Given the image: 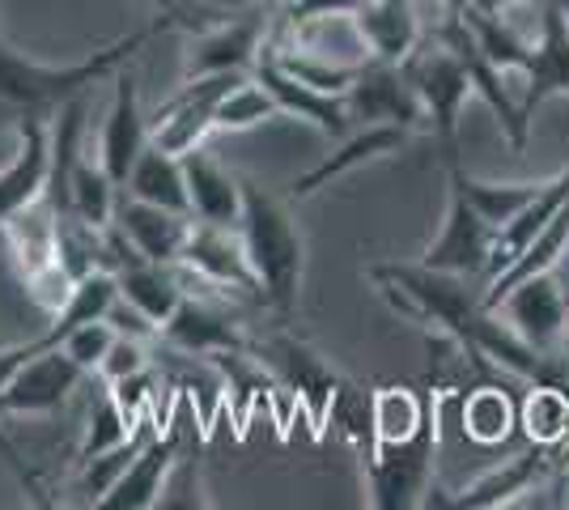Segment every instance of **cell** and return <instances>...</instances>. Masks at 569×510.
<instances>
[{"label":"cell","mask_w":569,"mask_h":510,"mask_svg":"<svg viewBox=\"0 0 569 510\" xmlns=\"http://www.w3.org/2000/svg\"><path fill=\"white\" fill-rule=\"evenodd\" d=\"M149 370V353H144V337H128V332H119L116 344L107 349V358L98 366V374L107 379V388L119 383V379H132V374H141Z\"/></svg>","instance_id":"836d02e7"},{"label":"cell","mask_w":569,"mask_h":510,"mask_svg":"<svg viewBox=\"0 0 569 510\" xmlns=\"http://www.w3.org/2000/svg\"><path fill=\"white\" fill-rule=\"evenodd\" d=\"M238 239L247 251V264L256 272L263 307H272L281 319H289L298 311L302 272H307V243H302V230L289 213V204L272 192H263L260 183L242 179Z\"/></svg>","instance_id":"3957f363"},{"label":"cell","mask_w":569,"mask_h":510,"mask_svg":"<svg viewBox=\"0 0 569 510\" xmlns=\"http://www.w3.org/2000/svg\"><path fill=\"white\" fill-rule=\"evenodd\" d=\"M183 22V9H158V18L132 34L116 39L111 48H98L86 60H72V64H43V60H30L18 48L0 43V102L4 107H18L22 116H56L69 98L90 94L102 77H116L144 43H153L158 34H167Z\"/></svg>","instance_id":"7a4b0ae2"},{"label":"cell","mask_w":569,"mask_h":510,"mask_svg":"<svg viewBox=\"0 0 569 510\" xmlns=\"http://www.w3.org/2000/svg\"><path fill=\"white\" fill-rule=\"evenodd\" d=\"M158 337L167 340L170 349L191 353V358H217V353H238V349H247V337L238 332L234 319L213 311V307L200 302V298H188V293H183L179 311L162 323Z\"/></svg>","instance_id":"44dd1931"},{"label":"cell","mask_w":569,"mask_h":510,"mask_svg":"<svg viewBox=\"0 0 569 510\" xmlns=\"http://www.w3.org/2000/svg\"><path fill=\"white\" fill-rule=\"evenodd\" d=\"M510 426H519V413L510 404V396L498 388H480L463 404V434L480 447H498L510 438Z\"/></svg>","instance_id":"4dcf8cb0"},{"label":"cell","mask_w":569,"mask_h":510,"mask_svg":"<svg viewBox=\"0 0 569 510\" xmlns=\"http://www.w3.org/2000/svg\"><path fill=\"white\" fill-rule=\"evenodd\" d=\"M433 451H438V417L412 438L370 442V451L361 460L366 502L375 510L426 507V493L433 489Z\"/></svg>","instance_id":"5b68a950"},{"label":"cell","mask_w":569,"mask_h":510,"mask_svg":"<svg viewBox=\"0 0 569 510\" xmlns=\"http://www.w3.org/2000/svg\"><path fill=\"white\" fill-rule=\"evenodd\" d=\"M251 77L260 81L268 94L277 98V107H281L284 120H302L310 123V128H319L323 137H332V141H340V137H349L353 132V116H349V107H345V98L340 94H319V90H310V86H302L298 77H289L268 56V43H263L260 60H256V69H251Z\"/></svg>","instance_id":"5bb4252c"},{"label":"cell","mask_w":569,"mask_h":510,"mask_svg":"<svg viewBox=\"0 0 569 510\" xmlns=\"http://www.w3.org/2000/svg\"><path fill=\"white\" fill-rule=\"evenodd\" d=\"M268 43V9H256L251 18H213L188 48L183 77L213 73H251Z\"/></svg>","instance_id":"9c48e42d"},{"label":"cell","mask_w":569,"mask_h":510,"mask_svg":"<svg viewBox=\"0 0 569 510\" xmlns=\"http://www.w3.org/2000/svg\"><path fill=\"white\" fill-rule=\"evenodd\" d=\"M260 353L277 366V374H281L284 383H289V391H293V400L310 413L315 434H323V421L332 417L336 396H340V388H345L340 374H336L332 366L323 362L310 344H302V340H293V337L263 340Z\"/></svg>","instance_id":"7c38bea8"},{"label":"cell","mask_w":569,"mask_h":510,"mask_svg":"<svg viewBox=\"0 0 569 510\" xmlns=\"http://www.w3.org/2000/svg\"><path fill=\"white\" fill-rule=\"evenodd\" d=\"M116 98H111V111H107V123H102V137H98V162L111 174L123 192L128 183V170L137 167L141 149L149 146V120L141 111V90H137V77L119 69L116 77Z\"/></svg>","instance_id":"e0dca14e"},{"label":"cell","mask_w":569,"mask_h":510,"mask_svg":"<svg viewBox=\"0 0 569 510\" xmlns=\"http://www.w3.org/2000/svg\"><path fill=\"white\" fill-rule=\"evenodd\" d=\"M179 264L188 268V272H196L200 281H209V286L247 290L260 298L256 272L247 264V251H242V239H238V226H213V221L191 218L188 243H183Z\"/></svg>","instance_id":"9a60e30c"},{"label":"cell","mask_w":569,"mask_h":510,"mask_svg":"<svg viewBox=\"0 0 569 510\" xmlns=\"http://www.w3.org/2000/svg\"><path fill=\"white\" fill-rule=\"evenodd\" d=\"M293 0H221V9H277L284 13Z\"/></svg>","instance_id":"d590c367"},{"label":"cell","mask_w":569,"mask_h":510,"mask_svg":"<svg viewBox=\"0 0 569 510\" xmlns=\"http://www.w3.org/2000/svg\"><path fill=\"white\" fill-rule=\"evenodd\" d=\"M379 293L403 311V316L433 323L442 337H451L459 349H468L476 362H493L527 383H566V366L531 349L527 340L501 319V311L485 307V290H476L472 277L438 272L429 264H375L366 272Z\"/></svg>","instance_id":"6da1fadb"},{"label":"cell","mask_w":569,"mask_h":510,"mask_svg":"<svg viewBox=\"0 0 569 510\" xmlns=\"http://www.w3.org/2000/svg\"><path fill=\"white\" fill-rule=\"evenodd\" d=\"M132 434H137V421H128L123 409L116 404V396H111V391H102V400L90 409V426H86V438H81L77 463L94 460V456H102V451H111V447H119V442H128Z\"/></svg>","instance_id":"1f68e13d"},{"label":"cell","mask_w":569,"mask_h":510,"mask_svg":"<svg viewBox=\"0 0 569 510\" xmlns=\"http://www.w3.org/2000/svg\"><path fill=\"white\" fill-rule=\"evenodd\" d=\"M408 137H412V128H400V123H361L349 137L336 141V149L323 162H315L307 174H298V179L289 183V200H307V196H315L319 188H328L340 174L366 167V162H379L387 153H400V149L408 146Z\"/></svg>","instance_id":"2e32d148"},{"label":"cell","mask_w":569,"mask_h":510,"mask_svg":"<svg viewBox=\"0 0 569 510\" xmlns=\"http://www.w3.org/2000/svg\"><path fill=\"white\" fill-rule=\"evenodd\" d=\"M433 404L412 388H379L370 391V442H400L426 430L433 421Z\"/></svg>","instance_id":"4316f807"},{"label":"cell","mask_w":569,"mask_h":510,"mask_svg":"<svg viewBox=\"0 0 569 510\" xmlns=\"http://www.w3.org/2000/svg\"><path fill=\"white\" fill-rule=\"evenodd\" d=\"M451 183L459 192L468 196L476 204V213L485 221H493V226H506V221H515L536 200V196L545 192V179H522V183H489V179H472L468 170L451 162Z\"/></svg>","instance_id":"83f0119b"},{"label":"cell","mask_w":569,"mask_h":510,"mask_svg":"<svg viewBox=\"0 0 569 510\" xmlns=\"http://www.w3.org/2000/svg\"><path fill=\"white\" fill-rule=\"evenodd\" d=\"M0 230H4V243H9V256H13L22 281L60 264V213H56L51 196H39L22 213L0 221Z\"/></svg>","instance_id":"7402d4cb"},{"label":"cell","mask_w":569,"mask_h":510,"mask_svg":"<svg viewBox=\"0 0 569 510\" xmlns=\"http://www.w3.org/2000/svg\"><path fill=\"white\" fill-rule=\"evenodd\" d=\"M116 230L128 239V247L153 260V264H179L183 256V243H188L191 218L188 213H174V209H162V204H149V200H137V196H119L116 209Z\"/></svg>","instance_id":"ffe728a7"},{"label":"cell","mask_w":569,"mask_h":510,"mask_svg":"<svg viewBox=\"0 0 569 510\" xmlns=\"http://www.w3.org/2000/svg\"><path fill=\"white\" fill-rule=\"evenodd\" d=\"M545 447H527L519 451L515 460L498 463V468H489L485 477H476L472 486L455 489H429L426 493V507H438V510H501V507H515L522 502L531 489L540 486V477H545Z\"/></svg>","instance_id":"8fae6325"},{"label":"cell","mask_w":569,"mask_h":510,"mask_svg":"<svg viewBox=\"0 0 569 510\" xmlns=\"http://www.w3.org/2000/svg\"><path fill=\"white\" fill-rule=\"evenodd\" d=\"M345 107H349L353 123H400L412 132L429 128L426 107L403 73V64H391V60H366L345 94Z\"/></svg>","instance_id":"ba28073f"},{"label":"cell","mask_w":569,"mask_h":510,"mask_svg":"<svg viewBox=\"0 0 569 510\" xmlns=\"http://www.w3.org/2000/svg\"><path fill=\"white\" fill-rule=\"evenodd\" d=\"M519 426L536 447H561L569 438V391L561 383H531L519 409Z\"/></svg>","instance_id":"f1b7e54d"},{"label":"cell","mask_w":569,"mask_h":510,"mask_svg":"<svg viewBox=\"0 0 569 510\" xmlns=\"http://www.w3.org/2000/svg\"><path fill=\"white\" fill-rule=\"evenodd\" d=\"M119 183L102 170V162H90L86 153L72 162L69 170V204H64V218H81L86 226H98L107 230L116 221L119 209Z\"/></svg>","instance_id":"484cf974"},{"label":"cell","mask_w":569,"mask_h":510,"mask_svg":"<svg viewBox=\"0 0 569 510\" xmlns=\"http://www.w3.org/2000/svg\"><path fill=\"white\" fill-rule=\"evenodd\" d=\"M353 26L370 48V60L403 64L421 43V22L412 0H366L353 13Z\"/></svg>","instance_id":"cb8c5ba5"},{"label":"cell","mask_w":569,"mask_h":510,"mask_svg":"<svg viewBox=\"0 0 569 510\" xmlns=\"http://www.w3.org/2000/svg\"><path fill=\"white\" fill-rule=\"evenodd\" d=\"M476 9H489V13H510V9H519L527 0H472Z\"/></svg>","instance_id":"8d00e7d4"},{"label":"cell","mask_w":569,"mask_h":510,"mask_svg":"<svg viewBox=\"0 0 569 510\" xmlns=\"http://www.w3.org/2000/svg\"><path fill=\"white\" fill-rule=\"evenodd\" d=\"M548 98H569V18L540 9V39L531 43V60L522 69L519 111L527 128Z\"/></svg>","instance_id":"d6986e66"},{"label":"cell","mask_w":569,"mask_h":510,"mask_svg":"<svg viewBox=\"0 0 569 510\" xmlns=\"http://www.w3.org/2000/svg\"><path fill=\"white\" fill-rule=\"evenodd\" d=\"M268 120H281V107H277V98L268 94L251 73L242 77V81H234L213 107L217 132H251V128H260Z\"/></svg>","instance_id":"f546056e"},{"label":"cell","mask_w":569,"mask_h":510,"mask_svg":"<svg viewBox=\"0 0 569 510\" xmlns=\"http://www.w3.org/2000/svg\"><path fill=\"white\" fill-rule=\"evenodd\" d=\"M403 73H408L412 90L421 98L429 132L438 137V146L447 153V167H451V162H459V116H463V102L476 94L468 56L455 48L451 39L433 34V39H421L412 48V56L403 60Z\"/></svg>","instance_id":"277c9868"},{"label":"cell","mask_w":569,"mask_h":510,"mask_svg":"<svg viewBox=\"0 0 569 510\" xmlns=\"http://www.w3.org/2000/svg\"><path fill=\"white\" fill-rule=\"evenodd\" d=\"M501 319L519 332L531 349L540 353H557L566 349V323H569V293L561 286V272L548 268V272H536L519 286H510L506 298L498 302Z\"/></svg>","instance_id":"8992f818"},{"label":"cell","mask_w":569,"mask_h":510,"mask_svg":"<svg viewBox=\"0 0 569 510\" xmlns=\"http://www.w3.org/2000/svg\"><path fill=\"white\" fill-rule=\"evenodd\" d=\"M116 337H119V328L111 323V319H90V323L72 328L69 337L60 340V349H64L86 374H98V366H102V358H107V349L116 344Z\"/></svg>","instance_id":"d6a6232c"},{"label":"cell","mask_w":569,"mask_h":510,"mask_svg":"<svg viewBox=\"0 0 569 510\" xmlns=\"http://www.w3.org/2000/svg\"><path fill=\"white\" fill-rule=\"evenodd\" d=\"M540 9H552V13L569 18V0H540Z\"/></svg>","instance_id":"74e56055"},{"label":"cell","mask_w":569,"mask_h":510,"mask_svg":"<svg viewBox=\"0 0 569 510\" xmlns=\"http://www.w3.org/2000/svg\"><path fill=\"white\" fill-rule=\"evenodd\" d=\"M90 374L72 362L69 353L56 344L48 353L30 358V362L9 379V388L0 391V417H43L69 404V396Z\"/></svg>","instance_id":"30bf717a"},{"label":"cell","mask_w":569,"mask_h":510,"mask_svg":"<svg viewBox=\"0 0 569 510\" xmlns=\"http://www.w3.org/2000/svg\"><path fill=\"white\" fill-rule=\"evenodd\" d=\"M51 179V120L48 116H22L18 123V149L0 167V221L22 213L39 196H48Z\"/></svg>","instance_id":"4fadbf2b"},{"label":"cell","mask_w":569,"mask_h":510,"mask_svg":"<svg viewBox=\"0 0 569 510\" xmlns=\"http://www.w3.org/2000/svg\"><path fill=\"white\" fill-rule=\"evenodd\" d=\"M179 434L170 430H153L144 438V447L132 456V463L119 472V481L102 498L94 502V510H153L162 507V489H167V477L174 460H179Z\"/></svg>","instance_id":"ac0fdd59"},{"label":"cell","mask_w":569,"mask_h":510,"mask_svg":"<svg viewBox=\"0 0 569 510\" xmlns=\"http://www.w3.org/2000/svg\"><path fill=\"white\" fill-rule=\"evenodd\" d=\"M123 192L137 196V200H149V204H162V209H174V213H188L191 218L183 158H179V153H167V149H158L153 141L141 149L137 167L128 170Z\"/></svg>","instance_id":"d4e9b609"},{"label":"cell","mask_w":569,"mask_h":510,"mask_svg":"<svg viewBox=\"0 0 569 510\" xmlns=\"http://www.w3.org/2000/svg\"><path fill=\"white\" fill-rule=\"evenodd\" d=\"M183 179H188V204L196 221L238 226L242 218V179L217 162L209 149L183 153Z\"/></svg>","instance_id":"603a6c76"},{"label":"cell","mask_w":569,"mask_h":510,"mask_svg":"<svg viewBox=\"0 0 569 510\" xmlns=\"http://www.w3.org/2000/svg\"><path fill=\"white\" fill-rule=\"evenodd\" d=\"M493 239H498V226L480 218L472 200L451 183V204H447L442 230H438V239L421 251V264L438 268V272H455V277L485 281L489 256H493Z\"/></svg>","instance_id":"52a82bcc"},{"label":"cell","mask_w":569,"mask_h":510,"mask_svg":"<svg viewBox=\"0 0 569 510\" xmlns=\"http://www.w3.org/2000/svg\"><path fill=\"white\" fill-rule=\"evenodd\" d=\"M366 0H293L281 18L289 26H302L310 18H353Z\"/></svg>","instance_id":"e575fe53"},{"label":"cell","mask_w":569,"mask_h":510,"mask_svg":"<svg viewBox=\"0 0 569 510\" xmlns=\"http://www.w3.org/2000/svg\"><path fill=\"white\" fill-rule=\"evenodd\" d=\"M566 353H569V323H566Z\"/></svg>","instance_id":"f35d334b"}]
</instances>
